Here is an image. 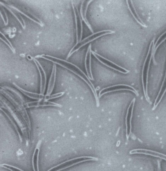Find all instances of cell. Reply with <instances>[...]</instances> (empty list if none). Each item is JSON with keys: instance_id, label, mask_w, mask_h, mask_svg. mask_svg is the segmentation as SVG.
<instances>
[{"instance_id": "obj_1", "label": "cell", "mask_w": 166, "mask_h": 171, "mask_svg": "<svg viewBox=\"0 0 166 171\" xmlns=\"http://www.w3.org/2000/svg\"><path fill=\"white\" fill-rule=\"evenodd\" d=\"M43 58V59H45L47 60H49V61L58 64L62 66V67L66 68V69L70 70L72 73H74L76 75L79 76V78L83 79L84 81H85L86 83L87 84V85L89 86L90 88H91V90H92V92L93 93L95 97L96 102H97V107H99V99H98L99 98L98 97L97 92H96V89L95 88L94 86L92 83V82H91L90 80L88 78H87L86 74L79 69V68L77 67L75 65L73 64L70 63V62H67L66 60L61 59H57V58H55V57H53L52 56H50V55H38V56H36V58Z\"/></svg>"}, {"instance_id": "obj_2", "label": "cell", "mask_w": 166, "mask_h": 171, "mask_svg": "<svg viewBox=\"0 0 166 171\" xmlns=\"http://www.w3.org/2000/svg\"><path fill=\"white\" fill-rule=\"evenodd\" d=\"M98 161V158H97L92 157H80L75 158L73 159H70L68 161L64 162L59 165H56L53 167L52 168L49 169L47 171H60L65 170L69 167L77 165L79 163L88 162V161Z\"/></svg>"}, {"instance_id": "obj_3", "label": "cell", "mask_w": 166, "mask_h": 171, "mask_svg": "<svg viewBox=\"0 0 166 171\" xmlns=\"http://www.w3.org/2000/svg\"><path fill=\"white\" fill-rule=\"evenodd\" d=\"M114 33H115V32L114 31L110 30H106L101 31H99V32H97V33H94V34H92V35L90 36H88L87 38L84 39L83 41H80L79 44L77 45L75 48L72 49L70 53H69L68 55L67 56V59L69 58L70 56H71L73 53L77 52V51L79 50L80 48L84 46L85 45L88 44L89 42L93 41V40H95L98 38H100L103 36Z\"/></svg>"}, {"instance_id": "obj_4", "label": "cell", "mask_w": 166, "mask_h": 171, "mask_svg": "<svg viewBox=\"0 0 166 171\" xmlns=\"http://www.w3.org/2000/svg\"><path fill=\"white\" fill-rule=\"evenodd\" d=\"M130 154H144V155H149V156L158 158L161 159H164L166 161V155L164 154L157 152L154 151L152 150H148L145 149H137L131 150L130 152Z\"/></svg>"}, {"instance_id": "obj_5", "label": "cell", "mask_w": 166, "mask_h": 171, "mask_svg": "<svg viewBox=\"0 0 166 171\" xmlns=\"http://www.w3.org/2000/svg\"><path fill=\"white\" fill-rule=\"evenodd\" d=\"M41 140H40L37 144L34 152L33 153V158H32V166L34 171H39V158L40 151V146L41 145Z\"/></svg>"}, {"instance_id": "obj_6", "label": "cell", "mask_w": 166, "mask_h": 171, "mask_svg": "<svg viewBox=\"0 0 166 171\" xmlns=\"http://www.w3.org/2000/svg\"><path fill=\"white\" fill-rule=\"evenodd\" d=\"M27 108L31 107H44V106H55V107H61V105L55 103L53 102H46L44 100H40L39 101L36 102H30L27 104Z\"/></svg>"}, {"instance_id": "obj_7", "label": "cell", "mask_w": 166, "mask_h": 171, "mask_svg": "<svg viewBox=\"0 0 166 171\" xmlns=\"http://www.w3.org/2000/svg\"><path fill=\"white\" fill-rule=\"evenodd\" d=\"M84 2H85L83 1V2H82V3H81V7H80V15H81L82 19H83V20L84 21V22L85 23V24L87 25V26H88V28H89V29L90 30L91 32L93 33V30L92 29L91 25H90V24L89 23L88 21H87V18H86V12H87V9H88V7L89 5L90 2H92V1H88L87 2V5H86V7H85V10H84L83 12V4Z\"/></svg>"}, {"instance_id": "obj_8", "label": "cell", "mask_w": 166, "mask_h": 171, "mask_svg": "<svg viewBox=\"0 0 166 171\" xmlns=\"http://www.w3.org/2000/svg\"><path fill=\"white\" fill-rule=\"evenodd\" d=\"M155 40H156V38H154V39L152 40V45H153V46L152 47V54H151V57H150V60L149 61L148 66V69H147V78H146V95H147V98L148 99L149 101L150 102V103L152 104L151 101L150 100V98L148 96V74H149V70L150 69V65H151V60H152V58L153 57V54H154V51H155V47H154V41H155Z\"/></svg>"}, {"instance_id": "obj_9", "label": "cell", "mask_w": 166, "mask_h": 171, "mask_svg": "<svg viewBox=\"0 0 166 171\" xmlns=\"http://www.w3.org/2000/svg\"><path fill=\"white\" fill-rule=\"evenodd\" d=\"M152 40L151 41V43H150V47L149 48L148 52L147 55V56H146V59H145V61L144 62V65H143V66L142 69V84H143V91H144V95H145V98H146V100L148 101V102L150 103V102L149 101L148 99L147 98V95H146V90H145V86H144V69H145V64H146V61L147 60L148 58L149 55V53H150V49H151V46H152Z\"/></svg>"}, {"instance_id": "obj_10", "label": "cell", "mask_w": 166, "mask_h": 171, "mask_svg": "<svg viewBox=\"0 0 166 171\" xmlns=\"http://www.w3.org/2000/svg\"><path fill=\"white\" fill-rule=\"evenodd\" d=\"M11 7H12V8H14L15 10L17 11L20 12V13H21V14H22V15H24V16H25L26 17H27V18L29 19L30 20H32V21H33L35 22L36 23H37L38 25H40L41 26H43V23H42V22H41V21L39 20V19H37L36 17H35L33 16H32V15H31L30 14H29V13L28 14H26L25 13V12H22L21 11L18 10V8H16V7H14V6H11Z\"/></svg>"}, {"instance_id": "obj_11", "label": "cell", "mask_w": 166, "mask_h": 171, "mask_svg": "<svg viewBox=\"0 0 166 171\" xmlns=\"http://www.w3.org/2000/svg\"><path fill=\"white\" fill-rule=\"evenodd\" d=\"M55 65H53V69H52V73L51 74L50 78L49 81L48 87V89H47V94L45 95L46 97H49V93L50 92L51 89L52 88V84H53V76L54 75L55 72Z\"/></svg>"}, {"instance_id": "obj_12", "label": "cell", "mask_w": 166, "mask_h": 171, "mask_svg": "<svg viewBox=\"0 0 166 171\" xmlns=\"http://www.w3.org/2000/svg\"><path fill=\"white\" fill-rule=\"evenodd\" d=\"M1 110L2 111V112H4L5 113V114H6V116H7V118H8L9 119V120H10L11 123V124H13V126H14V127L15 128L16 131L17 132V133H18V135H19V138H20V139L21 142H22V138H21V135L20 133V132H19V130H18V127H17L16 124L14 122V121H13V120L12 119V118H11L10 117V116H9V115H7V114L6 113V112H5V111H4V110H2V108H1Z\"/></svg>"}, {"instance_id": "obj_13", "label": "cell", "mask_w": 166, "mask_h": 171, "mask_svg": "<svg viewBox=\"0 0 166 171\" xmlns=\"http://www.w3.org/2000/svg\"><path fill=\"white\" fill-rule=\"evenodd\" d=\"M2 167L5 168L7 170H10L11 171H24L21 169H19L18 168L16 167L13 166L12 165H8L7 164H3L1 165Z\"/></svg>"}, {"instance_id": "obj_14", "label": "cell", "mask_w": 166, "mask_h": 171, "mask_svg": "<svg viewBox=\"0 0 166 171\" xmlns=\"http://www.w3.org/2000/svg\"><path fill=\"white\" fill-rule=\"evenodd\" d=\"M92 54H93V55H94L95 56V58H96V59H98V61H99V62H100V63H101L102 64L104 65L105 66H107V67H109V68H111V69L114 70H117V71H118V72H120V73H122V74H128V73H129L128 72H122V70H119L117 69H116V68H114V67H112V66H110V65H108L107 64L105 63H104V62H103L102 61H101V60L99 59H98V57H97V55H95V54L94 53H93V52H92Z\"/></svg>"}, {"instance_id": "obj_15", "label": "cell", "mask_w": 166, "mask_h": 171, "mask_svg": "<svg viewBox=\"0 0 166 171\" xmlns=\"http://www.w3.org/2000/svg\"><path fill=\"white\" fill-rule=\"evenodd\" d=\"M127 86V87H130V88H132V89H133V90H134V91H135V92H136V93H137V96H139V94H138V92H137V90H136V89H134V88H133V87H132V86H130L129 85H127L119 84V85H116L112 86H110V87H107V88H104V89H102V90H100V92H99V97H100V95H101V92H102V91H103V90H105V89H110V88H113L114 87H117V86Z\"/></svg>"}, {"instance_id": "obj_16", "label": "cell", "mask_w": 166, "mask_h": 171, "mask_svg": "<svg viewBox=\"0 0 166 171\" xmlns=\"http://www.w3.org/2000/svg\"><path fill=\"white\" fill-rule=\"evenodd\" d=\"M92 52H93L95 54V55H98V56H99L100 58H102V59H104L106 61H108V62H111V63L112 64L114 65H115V66H117V67H118L119 68H120L121 69L123 70H124L125 71H126V72H128L129 73L130 71L129 70H128L126 69L125 68H123V67H121V66H119V65H117V64L115 63H114L113 62H112V61H110L109 60L107 59H105V58H104L103 56H101V55H99V54H97V53H95V52H94V51H92Z\"/></svg>"}, {"instance_id": "obj_17", "label": "cell", "mask_w": 166, "mask_h": 171, "mask_svg": "<svg viewBox=\"0 0 166 171\" xmlns=\"http://www.w3.org/2000/svg\"><path fill=\"white\" fill-rule=\"evenodd\" d=\"M133 100H132V102H131L130 103V105L129 106L128 108L127 109V114H126V119H125V124H126V137H127V141H128L129 137L128 135V117L129 112V110H130V107H131V104L133 103Z\"/></svg>"}, {"instance_id": "obj_18", "label": "cell", "mask_w": 166, "mask_h": 171, "mask_svg": "<svg viewBox=\"0 0 166 171\" xmlns=\"http://www.w3.org/2000/svg\"><path fill=\"white\" fill-rule=\"evenodd\" d=\"M34 61L37 67L38 68V70H39V73L40 74L41 76V95H44L43 94V90H44V89H43V77H42V74H41V71L40 68H39V66H38V64L37 63V62L34 59Z\"/></svg>"}, {"instance_id": "obj_19", "label": "cell", "mask_w": 166, "mask_h": 171, "mask_svg": "<svg viewBox=\"0 0 166 171\" xmlns=\"http://www.w3.org/2000/svg\"><path fill=\"white\" fill-rule=\"evenodd\" d=\"M65 93L64 92H61V93H58L55 94H53V95H51L48 98L45 99L44 101L46 102H48L49 100H50L53 99L57 98L63 96L64 94Z\"/></svg>"}, {"instance_id": "obj_20", "label": "cell", "mask_w": 166, "mask_h": 171, "mask_svg": "<svg viewBox=\"0 0 166 171\" xmlns=\"http://www.w3.org/2000/svg\"><path fill=\"white\" fill-rule=\"evenodd\" d=\"M72 2V6H73V10H74V12L75 16V25H76V30H77V44H75V46H74L73 48H75L76 46H77L79 44L78 42V40H79V38H78V23H77V15H76V12H75V9L74 6V5L73 4V2Z\"/></svg>"}, {"instance_id": "obj_21", "label": "cell", "mask_w": 166, "mask_h": 171, "mask_svg": "<svg viewBox=\"0 0 166 171\" xmlns=\"http://www.w3.org/2000/svg\"><path fill=\"white\" fill-rule=\"evenodd\" d=\"M133 105H132V112H131V115L130 117V132L129 134L128 135V137H130L131 135V132H132V120L133 118V108H134V104H135V101H136V99H133Z\"/></svg>"}, {"instance_id": "obj_22", "label": "cell", "mask_w": 166, "mask_h": 171, "mask_svg": "<svg viewBox=\"0 0 166 171\" xmlns=\"http://www.w3.org/2000/svg\"><path fill=\"white\" fill-rule=\"evenodd\" d=\"M118 90H129V91H131V92H133V93H134V94H136V95L137 96V93H136V92L133 90H132V89H113V90H109V91H107V92L103 93L102 94H101L99 98L101 97V96L103 95L104 94H105L107 93H112V92H117V91H118Z\"/></svg>"}, {"instance_id": "obj_23", "label": "cell", "mask_w": 166, "mask_h": 171, "mask_svg": "<svg viewBox=\"0 0 166 171\" xmlns=\"http://www.w3.org/2000/svg\"><path fill=\"white\" fill-rule=\"evenodd\" d=\"M91 48V45H90V46H89L88 49H87V52H86V56H85V69H86V72H87V74L89 78L92 80V78L90 76L89 73L88 72V68H87V56H88V54L89 51V50Z\"/></svg>"}, {"instance_id": "obj_24", "label": "cell", "mask_w": 166, "mask_h": 171, "mask_svg": "<svg viewBox=\"0 0 166 171\" xmlns=\"http://www.w3.org/2000/svg\"><path fill=\"white\" fill-rule=\"evenodd\" d=\"M126 2H127V4L128 6L129 10H130V12H131V14H132V15H133V18H134V19H135V20H136V21H137V22L138 23V24H140V25H141V26H142L143 27H145V28H147V27L148 26H147V25H143V24H142L141 22H140V21H138V19H137V18H136V16H134L133 12L132 11V10H131V7H130V5H129V2L128 1H126Z\"/></svg>"}, {"instance_id": "obj_25", "label": "cell", "mask_w": 166, "mask_h": 171, "mask_svg": "<svg viewBox=\"0 0 166 171\" xmlns=\"http://www.w3.org/2000/svg\"><path fill=\"white\" fill-rule=\"evenodd\" d=\"M34 59L36 61V62H37V63H38V64H39V66H40V67H41V70H43V72H44V90H43V95H44V92H45V88H46V74H45V72L44 70V68H43V67L41 66V64L40 63H39V61H38V60H37L36 59Z\"/></svg>"}, {"instance_id": "obj_26", "label": "cell", "mask_w": 166, "mask_h": 171, "mask_svg": "<svg viewBox=\"0 0 166 171\" xmlns=\"http://www.w3.org/2000/svg\"><path fill=\"white\" fill-rule=\"evenodd\" d=\"M1 4H2V2H1ZM2 5L4 6V7H6V8H7V10H8L10 11V12H11V14H12V15H13L16 18L17 20H18V21L20 22V23L21 25L22 26V27H23V28H25V26H24V25H22V22L18 18V17L16 15V14H15V13H14L12 10H10V8L7 7V6H6L5 4H2Z\"/></svg>"}, {"instance_id": "obj_27", "label": "cell", "mask_w": 166, "mask_h": 171, "mask_svg": "<svg viewBox=\"0 0 166 171\" xmlns=\"http://www.w3.org/2000/svg\"><path fill=\"white\" fill-rule=\"evenodd\" d=\"M166 79V73H165V77H164V80H163V81L162 82V84L161 87V88H160V91H159V93H158V95L157 96L156 98V100H155V102H154V106H156V104L157 101V100H158V97H159V95H160V93L161 92L162 89L163 87V86H164V83H165V80Z\"/></svg>"}, {"instance_id": "obj_28", "label": "cell", "mask_w": 166, "mask_h": 171, "mask_svg": "<svg viewBox=\"0 0 166 171\" xmlns=\"http://www.w3.org/2000/svg\"><path fill=\"white\" fill-rule=\"evenodd\" d=\"M89 59V66L90 73L91 74V78L92 80H93L94 78L92 74V70H91V48L90 50Z\"/></svg>"}, {"instance_id": "obj_29", "label": "cell", "mask_w": 166, "mask_h": 171, "mask_svg": "<svg viewBox=\"0 0 166 171\" xmlns=\"http://www.w3.org/2000/svg\"><path fill=\"white\" fill-rule=\"evenodd\" d=\"M166 40V37H165L163 40H162L161 42H160V44L157 46V47H156V49H155V51H154V54H153V57H152V59H153V62H154V64H155L156 65V60H155V58H154V55H155V54H156V51L157 49V48L159 47L160 45L161 44H162L163 42H164L165 41V40Z\"/></svg>"}, {"instance_id": "obj_30", "label": "cell", "mask_w": 166, "mask_h": 171, "mask_svg": "<svg viewBox=\"0 0 166 171\" xmlns=\"http://www.w3.org/2000/svg\"><path fill=\"white\" fill-rule=\"evenodd\" d=\"M130 2H131V3H132V6H133V10L134 11V12H135V13H136V15H137V18H138V19H139V20H140V21H141V22L142 24L143 25H145V24H144V22H143V21H142V20H141V19H140V17H139V16H138V15L137 13V10H136V8H135L134 6H133V2L131 1Z\"/></svg>"}, {"instance_id": "obj_31", "label": "cell", "mask_w": 166, "mask_h": 171, "mask_svg": "<svg viewBox=\"0 0 166 171\" xmlns=\"http://www.w3.org/2000/svg\"><path fill=\"white\" fill-rule=\"evenodd\" d=\"M166 89H165V90H164V93H163L162 95L161 96V97L160 99L159 100L158 103H157L156 104V106H154V107H153V108H152V110H155V109H156V108L157 107V106H158V104H159L160 103V102H161V101L163 97L164 96V94H165V93H166Z\"/></svg>"}, {"instance_id": "obj_32", "label": "cell", "mask_w": 166, "mask_h": 171, "mask_svg": "<svg viewBox=\"0 0 166 171\" xmlns=\"http://www.w3.org/2000/svg\"><path fill=\"white\" fill-rule=\"evenodd\" d=\"M161 171V166H160V163L159 161H158V171Z\"/></svg>"}]
</instances>
